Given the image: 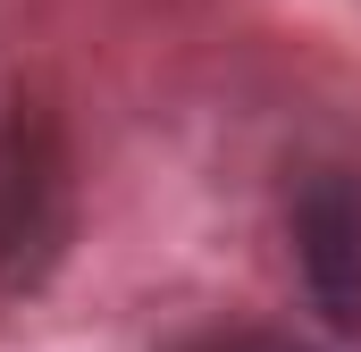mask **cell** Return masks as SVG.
Listing matches in <instances>:
<instances>
[{
  "label": "cell",
  "mask_w": 361,
  "mask_h": 352,
  "mask_svg": "<svg viewBox=\"0 0 361 352\" xmlns=\"http://www.w3.org/2000/svg\"><path fill=\"white\" fill-rule=\"evenodd\" d=\"M177 352H311V344H294V336H261V327H219V336H193V344Z\"/></svg>",
  "instance_id": "obj_3"
},
{
  "label": "cell",
  "mask_w": 361,
  "mask_h": 352,
  "mask_svg": "<svg viewBox=\"0 0 361 352\" xmlns=\"http://www.w3.org/2000/svg\"><path fill=\"white\" fill-rule=\"evenodd\" d=\"M286 235L319 319L361 336V168H311L286 201Z\"/></svg>",
  "instance_id": "obj_2"
},
{
  "label": "cell",
  "mask_w": 361,
  "mask_h": 352,
  "mask_svg": "<svg viewBox=\"0 0 361 352\" xmlns=\"http://www.w3.org/2000/svg\"><path fill=\"white\" fill-rule=\"evenodd\" d=\"M76 244V151L42 101H8L0 118V294L51 285Z\"/></svg>",
  "instance_id": "obj_1"
}]
</instances>
